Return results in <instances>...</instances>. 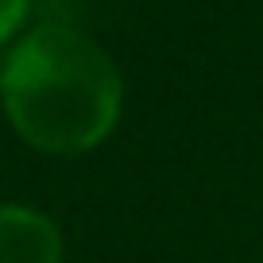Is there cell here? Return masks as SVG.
<instances>
[{
  "label": "cell",
  "mask_w": 263,
  "mask_h": 263,
  "mask_svg": "<svg viewBox=\"0 0 263 263\" xmlns=\"http://www.w3.org/2000/svg\"><path fill=\"white\" fill-rule=\"evenodd\" d=\"M0 105L27 147L85 155L120 120L124 78L97 39L70 24H43L0 66Z\"/></svg>",
  "instance_id": "cell-1"
},
{
  "label": "cell",
  "mask_w": 263,
  "mask_h": 263,
  "mask_svg": "<svg viewBox=\"0 0 263 263\" xmlns=\"http://www.w3.org/2000/svg\"><path fill=\"white\" fill-rule=\"evenodd\" d=\"M0 263H62V232L31 205H0Z\"/></svg>",
  "instance_id": "cell-2"
},
{
  "label": "cell",
  "mask_w": 263,
  "mask_h": 263,
  "mask_svg": "<svg viewBox=\"0 0 263 263\" xmlns=\"http://www.w3.org/2000/svg\"><path fill=\"white\" fill-rule=\"evenodd\" d=\"M27 12H31V0H0V47L20 35Z\"/></svg>",
  "instance_id": "cell-3"
}]
</instances>
